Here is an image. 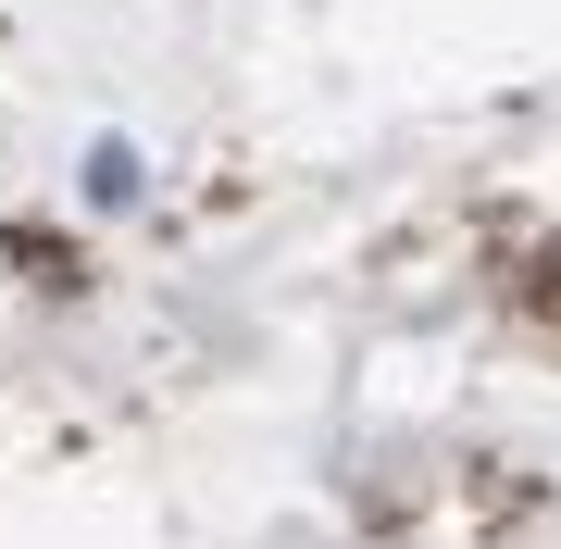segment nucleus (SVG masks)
Returning <instances> with one entry per match:
<instances>
[]
</instances>
